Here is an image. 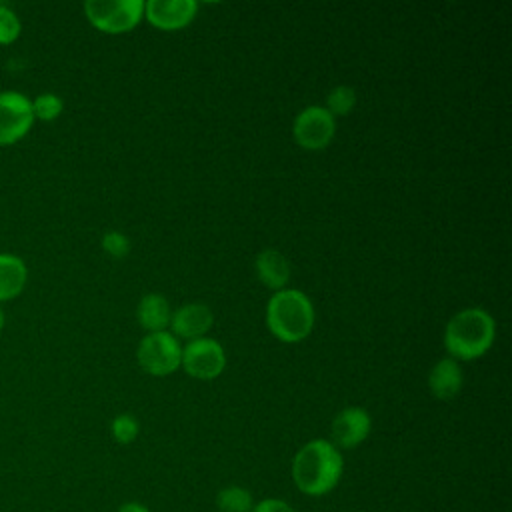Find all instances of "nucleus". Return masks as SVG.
I'll list each match as a JSON object with an SVG mask.
<instances>
[{"label":"nucleus","instance_id":"f257e3e1","mask_svg":"<svg viewBox=\"0 0 512 512\" xmlns=\"http://www.w3.org/2000/svg\"><path fill=\"white\" fill-rule=\"evenodd\" d=\"M344 472L340 450L324 438L306 442L292 460V480L306 496H324L332 492Z\"/></svg>","mask_w":512,"mask_h":512},{"label":"nucleus","instance_id":"f03ea898","mask_svg":"<svg viewBox=\"0 0 512 512\" xmlns=\"http://www.w3.org/2000/svg\"><path fill=\"white\" fill-rule=\"evenodd\" d=\"M496 338V322L482 308H464L454 314L444 330V346L454 360L484 356Z\"/></svg>","mask_w":512,"mask_h":512},{"label":"nucleus","instance_id":"7ed1b4c3","mask_svg":"<svg viewBox=\"0 0 512 512\" xmlns=\"http://www.w3.org/2000/svg\"><path fill=\"white\" fill-rule=\"evenodd\" d=\"M266 326L280 342H302L314 328V306L310 298L294 288L276 290L266 304Z\"/></svg>","mask_w":512,"mask_h":512},{"label":"nucleus","instance_id":"20e7f679","mask_svg":"<svg viewBox=\"0 0 512 512\" xmlns=\"http://www.w3.org/2000/svg\"><path fill=\"white\" fill-rule=\"evenodd\" d=\"M88 22L104 34H122L138 26L144 14L142 0H88L84 4Z\"/></svg>","mask_w":512,"mask_h":512},{"label":"nucleus","instance_id":"39448f33","mask_svg":"<svg viewBox=\"0 0 512 512\" xmlns=\"http://www.w3.org/2000/svg\"><path fill=\"white\" fill-rule=\"evenodd\" d=\"M140 368L152 376H168L182 362V346L168 330L146 334L136 348Z\"/></svg>","mask_w":512,"mask_h":512},{"label":"nucleus","instance_id":"423d86ee","mask_svg":"<svg viewBox=\"0 0 512 512\" xmlns=\"http://www.w3.org/2000/svg\"><path fill=\"white\" fill-rule=\"evenodd\" d=\"M292 134L300 148L322 150L336 134V118L324 106H306L294 118Z\"/></svg>","mask_w":512,"mask_h":512},{"label":"nucleus","instance_id":"0eeeda50","mask_svg":"<svg viewBox=\"0 0 512 512\" xmlns=\"http://www.w3.org/2000/svg\"><path fill=\"white\" fill-rule=\"evenodd\" d=\"M180 366L186 370L188 376L198 380H212L220 376L226 368V352L222 344L214 338H198L190 340L182 348V362Z\"/></svg>","mask_w":512,"mask_h":512},{"label":"nucleus","instance_id":"6e6552de","mask_svg":"<svg viewBox=\"0 0 512 512\" xmlns=\"http://www.w3.org/2000/svg\"><path fill=\"white\" fill-rule=\"evenodd\" d=\"M34 114L30 100L14 90L0 92V146L14 144L32 126Z\"/></svg>","mask_w":512,"mask_h":512},{"label":"nucleus","instance_id":"1a4fd4ad","mask_svg":"<svg viewBox=\"0 0 512 512\" xmlns=\"http://www.w3.org/2000/svg\"><path fill=\"white\" fill-rule=\"evenodd\" d=\"M372 430V418L370 414L360 408V406H348L344 410H340L330 426V436H332V444L340 450H350L360 446L368 434Z\"/></svg>","mask_w":512,"mask_h":512},{"label":"nucleus","instance_id":"9d476101","mask_svg":"<svg viewBox=\"0 0 512 512\" xmlns=\"http://www.w3.org/2000/svg\"><path fill=\"white\" fill-rule=\"evenodd\" d=\"M198 12L196 0H148L144 2L146 20L158 30H180L188 26Z\"/></svg>","mask_w":512,"mask_h":512},{"label":"nucleus","instance_id":"9b49d317","mask_svg":"<svg viewBox=\"0 0 512 512\" xmlns=\"http://www.w3.org/2000/svg\"><path fill=\"white\" fill-rule=\"evenodd\" d=\"M214 324L212 310L202 302H190L182 304L176 312L170 316V334L184 340H198L208 334V330Z\"/></svg>","mask_w":512,"mask_h":512},{"label":"nucleus","instance_id":"f8f14e48","mask_svg":"<svg viewBox=\"0 0 512 512\" xmlns=\"http://www.w3.org/2000/svg\"><path fill=\"white\" fill-rule=\"evenodd\" d=\"M254 270L258 280L274 292L282 290L290 280V264L286 256L274 248H266L256 256Z\"/></svg>","mask_w":512,"mask_h":512},{"label":"nucleus","instance_id":"ddd939ff","mask_svg":"<svg viewBox=\"0 0 512 512\" xmlns=\"http://www.w3.org/2000/svg\"><path fill=\"white\" fill-rule=\"evenodd\" d=\"M430 392L438 400H452L462 390V370L454 358H442L434 364L428 376Z\"/></svg>","mask_w":512,"mask_h":512},{"label":"nucleus","instance_id":"4468645a","mask_svg":"<svg viewBox=\"0 0 512 512\" xmlns=\"http://www.w3.org/2000/svg\"><path fill=\"white\" fill-rule=\"evenodd\" d=\"M170 316H172V310L166 296L158 292H150L140 298L136 308V318H138V324L144 330H148V334L166 330L170 324Z\"/></svg>","mask_w":512,"mask_h":512},{"label":"nucleus","instance_id":"2eb2a0df","mask_svg":"<svg viewBox=\"0 0 512 512\" xmlns=\"http://www.w3.org/2000/svg\"><path fill=\"white\" fill-rule=\"evenodd\" d=\"M28 278L26 264L14 254H0V302L18 296Z\"/></svg>","mask_w":512,"mask_h":512},{"label":"nucleus","instance_id":"dca6fc26","mask_svg":"<svg viewBox=\"0 0 512 512\" xmlns=\"http://www.w3.org/2000/svg\"><path fill=\"white\" fill-rule=\"evenodd\" d=\"M216 506L220 512H252L254 498L242 486H226L216 494Z\"/></svg>","mask_w":512,"mask_h":512},{"label":"nucleus","instance_id":"f3484780","mask_svg":"<svg viewBox=\"0 0 512 512\" xmlns=\"http://www.w3.org/2000/svg\"><path fill=\"white\" fill-rule=\"evenodd\" d=\"M354 104H356V92H354V88L340 84V86H336V88H332V90L328 92V96H326V106H324V108H326L334 118H338V116H346V114L354 108Z\"/></svg>","mask_w":512,"mask_h":512},{"label":"nucleus","instance_id":"a211bd4d","mask_svg":"<svg viewBox=\"0 0 512 512\" xmlns=\"http://www.w3.org/2000/svg\"><path fill=\"white\" fill-rule=\"evenodd\" d=\"M30 104H32L34 118H40L44 122H50V120L58 118L62 108H64V102L56 94H50V92L36 96Z\"/></svg>","mask_w":512,"mask_h":512},{"label":"nucleus","instance_id":"6ab92c4d","mask_svg":"<svg viewBox=\"0 0 512 512\" xmlns=\"http://www.w3.org/2000/svg\"><path fill=\"white\" fill-rule=\"evenodd\" d=\"M112 436L118 444H130L138 438L140 432V424L132 414H118L112 424H110Z\"/></svg>","mask_w":512,"mask_h":512},{"label":"nucleus","instance_id":"aec40b11","mask_svg":"<svg viewBox=\"0 0 512 512\" xmlns=\"http://www.w3.org/2000/svg\"><path fill=\"white\" fill-rule=\"evenodd\" d=\"M102 250L112 256V258H124L130 252V240L126 234L118 232V230H110L102 236L100 240Z\"/></svg>","mask_w":512,"mask_h":512},{"label":"nucleus","instance_id":"412c9836","mask_svg":"<svg viewBox=\"0 0 512 512\" xmlns=\"http://www.w3.org/2000/svg\"><path fill=\"white\" fill-rule=\"evenodd\" d=\"M20 34V20L18 16L0 4V44H10Z\"/></svg>","mask_w":512,"mask_h":512},{"label":"nucleus","instance_id":"4be33fe9","mask_svg":"<svg viewBox=\"0 0 512 512\" xmlns=\"http://www.w3.org/2000/svg\"><path fill=\"white\" fill-rule=\"evenodd\" d=\"M252 512H296V510L282 498H264L254 504Z\"/></svg>","mask_w":512,"mask_h":512},{"label":"nucleus","instance_id":"5701e85b","mask_svg":"<svg viewBox=\"0 0 512 512\" xmlns=\"http://www.w3.org/2000/svg\"><path fill=\"white\" fill-rule=\"evenodd\" d=\"M118 512H150V510L140 502H126L118 508Z\"/></svg>","mask_w":512,"mask_h":512},{"label":"nucleus","instance_id":"b1692460","mask_svg":"<svg viewBox=\"0 0 512 512\" xmlns=\"http://www.w3.org/2000/svg\"><path fill=\"white\" fill-rule=\"evenodd\" d=\"M4 326V314H2V310H0V328Z\"/></svg>","mask_w":512,"mask_h":512}]
</instances>
